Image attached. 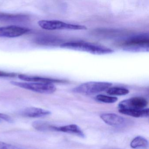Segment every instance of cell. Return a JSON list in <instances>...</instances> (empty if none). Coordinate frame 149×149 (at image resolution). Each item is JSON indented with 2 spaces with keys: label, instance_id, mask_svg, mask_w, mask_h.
Here are the masks:
<instances>
[{
  "label": "cell",
  "instance_id": "277c9868",
  "mask_svg": "<svg viewBox=\"0 0 149 149\" xmlns=\"http://www.w3.org/2000/svg\"><path fill=\"white\" fill-rule=\"evenodd\" d=\"M11 83L22 88L42 94H52L56 90L54 84L19 81H12Z\"/></svg>",
  "mask_w": 149,
  "mask_h": 149
},
{
  "label": "cell",
  "instance_id": "d6986e66",
  "mask_svg": "<svg viewBox=\"0 0 149 149\" xmlns=\"http://www.w3.org/2000/svg\"><path fill=\"white\" fill-rule=\"evenodd\" d=\"M17 76V74L15 73L5 72L0 70V77H13Z\"/></svg>",
  "mask_w": 149,
  "mask_h": 149
},
{
  "label": "cell",
  "instance_id": "9a60e30c",
  "mask_svg": "<svg viewBox=\"0 0 149 149\" xmlns=\"http://www.w3.org/2000/svg\"><path fill=\"white\" fill-rule=\"evenodd\" d=\"M148 142L146 139L141 136L136 137L130 143L131 147L133 149L146 148L148 146Z\"/></svg>",
  "mask_w": 149,
  "mask_h": 149
},
{
  "label": "cell",
  "instance_id": "6da1fadb",
  "mask_svg": "<svg viewBox=\"0 0 149 149\" xmlns=\"http://www.w3.org/2000/svg\"><path fill=\"white\" fill-rule=\"evenodd\" d=\"M62 48L88 52L93 54L104 55L112 54L114 50L109 48L83 42H71L62 43Z\"/></svg>",
  "mask_w": 149,
  "mask_h": 149
},
{
  "label": "cell",
  "instance_id": "4fadbf2b",
  "mask_svg": "<svg viewBox=\"0 0 149 149\" xmlns=\"http://www.w3.org/2000/svg\"><path fill=\"white\" fill-rule=\"evenodd\" d=\"M34 42L37 45L41 46H55L59 44L60 41L54 36L45 35L40 36L34 40Z\"/></svg>",
  "mask_w": 149,
  "mask_h": 149
},
{
  "label": "cell",
  "instance_id": "5bb4252c",
  "mask_svg": "<svg viewBox=\"0 0 149 149\" xmlns=\"http://www.w3.org/2000/svg\"><path fill=\"white\" fill-rule=\"evenodd\" d=\"M148 109H119L118 111L121 114L133 117H147L149 116Z\"/></svg>",
  "mask_w": 149,
  "mask_h": 149
},
{
  "label": "cell",
  "instance_id": "e0dca14e",
  "mask_svg": "<svg viewBox=\"0 0 149 149\" xmlns=\"http://www.w3.org/2000/svg\"><path fill=\"white\" fill-rule=\"evenodd\" d=\"M95 99L98 102L105 103H113L118 101V98L116 97L109 96L105 95H99L96 96Z\"/></svg>",
  "mask_w": 149,
  "mask_h": 149
},
{
  "label": "cell",
  "instance_id": "5b68a950",
  "mask_svg": "<svg viewBox=\"0 0 149 149\" xmlns=\"http://www.w3.org/2000/svg\"><path fill=\"white\" fill-rule=\"evenodd\" d=\"M149 38L148 34L139 35L129 38L123 43L124 47L131 50L148 49Z\"/></svg>",
  "mask_w": 149,
  "mask_h": 149
},
{
  "label": "cell",
  "instance_id": "7a4b0ae2",
  "mask_svg": "<svg viewBox=\"0 0 149 149\" xmlns=\"http://www.w3.org/2000/svg\"><path fill=\"white\" fill-rule=\"evenodd\" d=\"M112 84L107 82L90 81L82 84L74 88L73 92L77 94L91 95L107 90Z\"/></svg>",
  "mask_w": 149,
  "mask_h": 149
},
{
  "label": "cell",
  "instance_id": "8fae6325",
  "mask_svg": "<svg viewBox=\"0 0 149 149\" xmlns=\"http://www.w3.org/2000/svg\"><path fill=\"white\" fill-rule=\"evenodd\" d=\"M52 130L74 134L81 138H84L85 137L83 132L81 130L80 127L76 125H69L60 127L52 126Z\"/></svg>",
  "mask_w": 149,
  "mask_h": 149
},
{
  "label": "cell",
  "instance_id": "30bf717a",
  "mask_svg": "<svg viewBox=\"0 0 149 149\" xmlns=\"http://www.w3.org/2000/svg\"><path fill=\"white\" fill-rule=\"evenodd\" d=\"M19 79L26 82H29L41 83L54 84L55 83L62 82L63 81L56 80L53 78L48 77H42L37 76L28 75H18Z\"/></svg>",
  "mask_w": 149,
  "mask_h": 149
},
{
  "label": "cell",
  "instance_id": "7402d4cb",
  "mask_svg": "<svg viewBox=\"0 0 149 149\" xmlns=\"http://www.w3.org/2000/svg\"><path fill=\"white\" fill-rule=\"evenodd\" d=\"M0 121H1V119H0Z\"/></svg>",
  "mask_w": 149,
  "mask_h": 149
},
{
  "label": "cell",
  "instance_id": "ba28073f",
  "mask_svg": "<svg viewBox=\"0 0 149 149\" xmlns=\"http://www.w3.org/2000/svg\"><path fill=\"white\" fill-rule=\"evenodd\" d=\"M29 16L23 14H9L0 13V22L12 23H22L29 20Z\"/></svg>",
  "mask_w": 149,
  "mask_h": 149
},
{
  "label": "cell",
  "instance_id": "9c48e42d",
  "mask_svg": "<svg viewBox=\"0 0 149 149\" xmlns=\"http://www.w3.org/2000/svg\"><path fill=\"white\" fill-rule=\"evenodd\" d=\"M100 118L105 123L114 127L122 126L125 123L123 117L115 113H104L101 115Z\"/></svg>",
  "mask_w": 149,
  "mask_h": 149
},
{
  "label": "cell",
  "instance_id": "8992f818",
  "mask_svg": "<svg viewBox=\"0 0 149 149\" xmlns=\"http://www.w3.org/2000/svg\"><path fill=\"white\" fill-rule=\"evenodd\" d=\"M146 99L140 97H136L122 101L118 104L119 109H143L148 105Z\"/></svg>",
  "mask_w": 149,
  "mask_h": 149
},
{
  "label": "cell",
  "instance_id": "ac0fdd59",
  "mask_svg": "<svg viewBox=\"0 0 149 149\" xmlns=\"http://www.w3.org/2000/svg\"><path fill=\"white\" fill-rule=\"evenodd\" d=\"M32 125H33V127L35 129L39 131H44L51 130V126H52L49 125L46 123L42 122V121H36L33 123Z\"/></svg>",
  "mask_w": 149,
  "mask_h": 149
},
{
  "label": "cell",
  "instance_id": "2e32d148",
  "mask_svg": "<svg viewBox=\"0 0 149 149\" xmlns=\"http://www.w3.org/2000/svg\"><path fill=\"white\" fill-rule=\"evenodd\" d=\"M129 90L122 87H111L107 90V93L111 95H125L129 93Z\"/></svg>",
  "mask_w": 149,
  "mask_h": 149
},
{
  "label": "cell",
  "instance_id": "7c38bea8",
  "mask_svg": "<svg viewBox=\"0 0 149 149\" xmlns=\"http://www.w3.org/2000/svg\"><path fill=\"white\" fill-rule=\"evenodd\" d=\"M24 116L31 118H39L46 116L51 114L48 110L36 107H29L25 109L22 112Z\"/></svg>",
  "mask_w": 149,
  "mask_h": 149
},
{
  "label": "cell",
  "instance_id": "ffe728a7",
  "mask_svg": "<svg viewBox=\"0 0 149 149\" xmlns=\"http://www.w3.org/2000/svg\"><path fill=\"white\" fill-rule=\"evenodd\" d=\"M1 119L9 123H13L14 122L13 119L11 116L3 113H0V119Z\"/></svg>",
  "mask_w": 149,
  "mask_h": 149
},
{
  "label": "cell",
  "instance_id": "52a82bcc",
  "mask_svg": "<svg viewBox=\"0 0 149 149\" xmlns=\"http://www.w3.org/2000/svg\"><path fill=\"white\" fill-rule=\"evenodd\" d=\"M27 28L16 26H10L0 27V37L15 38L29 33Z\"/></svg>",
  "mask_w": 149,
  "mask_h": 149
},
{
  "label": "cell",
  "instance_id": "3957f363",
  "mask_svg": "<svg viewBox=\"0 0 149 149\" xmlns=\"http://www.w3.org/2000/svg\"><path fill=\"white\" fill-rule=\"evenodd\" d=\"M38 24L42 29L47 30H84L87 29L85 26L70 24L58 20H42L39 21Z\"/></svg>",
  "mask_w": 149,
  "mask_h": 149
},
{
  "label": "cell",
  "instance_id": "44dd1931",
  "mask_svg": "<svg viewBox=\"0 0 149 149\" xmlns=\"http://www.w3.org/2000/svg\"><path fill=\"white\" fill-rule=\"evenodd\" d=\"M23 149L19 147H17L13 145L9 144H5V146H4V149Z\"/></svg>",
  "mask_w": 149,
  "mask_h": 149
}]
</instances>
